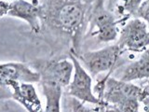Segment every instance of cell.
<instances>
[{"label":"cell","instance_id":"1","mask_svg":"<svg viewBox=\"0 0 149 112\" xmlns=\"http://www.w3.org/2000/svg\"><path fill=\"white\" fill-rule=\"evenodd\" d=\"M90 12L87 4L82 0H49L43 5L42 23L72 39L74 55L79 53V46L88 22Z\"/></svg>","mask_w":149,"mask_h":112},{"label":"cell","instance_id":"2","mask_svg":"<svg viewBox=\"0 0 149 112\" xmlns=\"http://www.w3.org/2000/svg\"><path fill=\"white\" fill-rule=\"evenodd\" d=\"M93 92H97L98 97L104 102V106H119L130 100L142 101L149 94L148 88L139 87L132 82L110 77L109 74L104 79L97 83Z\"/></svg>","mask_w":149,"mask_h":112},{"label":"cell","instance_id":"3","mask_svg":"<svg viewBox=\"0 0 149 112\" xmlns=\"http://www.w3.org/2000/svg\"><path fill=\"white\" fill-rule=\"evenodd\" d=\"M118 21L105 7L104 0H96L88 17V34L99 42L108 43L118 39Z\"/></svg>","mask_w":149,"mask_h":112},{"label":"cell","instance_id":"4","mask_svg":"<svg viewBox=\"0 0 149 112\" xmlns=\"http://www.w3.org/2000/svg\"><path fill=\"white\" fill-rule=\"evenodd\" d=\"M123 52L119 47L114 44L96 50H88L76 55L80 64L91 77L99 76L105 72H113Z\"/></svg>","mask_w":149,"mask_h":112},{"label":"cell","instance_id":"5","mask_svg":"<svg viewBox=\"0 0 149 112\" xmlns=\"http://www.w3.org/2000/svg\"><path fill=\"white\" fill-rule=\"evenodd\" d=\"M69 58L74 64V72L71 82L66 87L67 95L79 100L85 104H91L104 106L99 97L94 94L92 89V77L77 58L72 51L69 52Z\"/></svg>","mask_w":149,"mask_h":112},{"label":"cell","instance_id":"6","mask_svg":"<svg viewBox=\"0 0 149 112\" xmlns=\"http://www.w3.org/2000/svg\"><path fill=\"white\" fill-rule=\"evenodd\" d=\"M116 45L122 52H143L149 49V26L139 17L129 20L119 32Z\"/></svg>","mask_w":149,"mask_h":112},{"label":"cell","instance_id":"7","mask_svg":"<svg viewBox=\"0 0 149 112\" xmlns=\"http://www.w3.org/2000/svg\"><path fill=\"white\" fill-rule=\"evenodd\" d=\"M31 65L40 75L39 83L55 84L61 86L64 90L71 82L74 64L70 58L61 60H38Z\"/></svg>","mask_w":149,"mask_h":112},{"label":"cell","instance_id":"8","mask_svg":"<svg viewBox=\"0 0 149 112\" xmlns=\"http://www.w3.org/2000/svg\"><path fill=\"white\" fill-rule=\"evenodd\" d=\"M0 90L8 92V96L19 103L27 112H44L42 102L33 83L11 81Z\"/></svg>","mask_w":149,"mask_h":112},{"label":"cell","instance_id":"9","mask_svg":"<svg viewBox=\"0 0 149 112\" xmlns=\"http://www.w3.org/2000/svg\"><path fill=\"white\" fill-rule=\"evenodd\" d=\"M8 16L24 21L35 34H38L42 28L43 19V5L38 1L28 0H14L10 2Z\"/></svg>","mask_w":149,"mask_h":112},{"label":"cell","instance_id":"10","mask_svg":"<svg viewBox=\"0 0 149 112\" xmlns=\"http://www.w3.org/2000/svg\"><path fill=\"white\" fill-rule=\"evenodd\" d=\"M11 81L39 83L40 75L30 64L24 63H0V88L6 87Z\"/></svg>","mask_w":149,"mask_h":112},{"label":"cell","instance_id":"11","mask_svg":"<svg viewBox=\"0 0 149 112\" xmlns=\"http://www.w3.org/2000/svg\"><path fill=\"white\" fill-rule=\"evenodd\" d=\"M115 78L128 82L149 78V49L143 51L137 60L121 68Z\"/></svg>","mask_w":149,"mask_h":112},{"label":"cell","instance_id":"12","mask_svg":"<svg viewBox=\"0 0 149 112\" xmlns=\"http://www.w3.org/2000/svg\"><path fill=\"white\" fill-rule=\"evenodd\" d=\"M39 84L46 100L44 112H62L61 102H62L63 89L59 85H55V84Z\"/></svg>","mask_w":149,"mask_h":112},{"label":"cell","instance_id":"13","mask_svg":"<svg viewBox=\"0 0 149 112\" xmlns=\"http://www.w3.org/2000/svg\"><path fill=\"white\" fill-rule=\"evenodd\" d=\"M65 105L67 106L69 112H98L96 109L86 106L85 103H82L71 96H68L66 98Z\"/></svg>","mask_w":149,"mask_h":112},{"label":"cell","instance_id":"14","mask_svg":"<svg viewBox=\"0 0 149 112\" xmlns=\"http://www.w3.org/2000/svg\"><path fill=\"white\" fill-rule=\"evenodd\" d=\"M146 0H124L123 9L128 15H136L139 8Z\"/></svg>","mask_w":149,"mask_h":112},{"label":"cell","instance_id":"15","mask_svg":"<svg viewBox=\"0 0 149 112\" xmlns=\"http://www.w3.org/2000/svg\"><path fill=\"white\" fill-rule=\"evenodd\" d=\"M135 17H139L143 19V21H146V23L149 26V8H143V7H140L138 11L136 12V15Z\"/></svg>","mask_w":149,"mask_h":112},{"label":"cell","instance_id":"16","mask_svg":"<svg viewBox=\"0 0 149 112\" xmlns=\"http://www.w3.org/2000/svg\"><path fill=\"white\" fill-rule=\"evenodd\" d=\"M9 7H10V2L7 0H0V18L8 15Z\"/></svg>","mask_w":149,"mask_h":112},{"label":"cell","instance_id":"17","mask_svg":"<svg viewBox=\"0 0 149 112\" xmlns=\"http://www.w3.org/2000/svg\"><path fill=\"white\" fill-rule=\"evenodd\" d=\"M120 1V0H107L106 3V8L109 9L110 11H112L115 8V7L118 5V3Z\"/></svg>","mask_w":149,"mask_h":112},{"label":"cell","instance_id":"18","mask_svg":"<svg viewBox=\"0 0 149 112\" xmlns=\"http://www.w3.org/2000/svg\"><path fill=\"white\" fill-rule=\"evenodd\" d=\"M143 104V112H149V94L142 101Z\"/></svg>","mask_w":149,"mask_h":112},{"label":"cell","instance_id":"19","mask_svg":"<svg viewBox=\"0 0 149 112\" xmlns=\"http://www.w3.org/2000/svg\"><path fill=\"white\" fill-rule=\"evenodd\" d=\"M141 7L143 8H149V0H146L142 5H141Z\"/></svg>","mask_w":149,"mask_h":112},{"label":"cell","instance_id":"20","mask_svg":"<svg viewBox=\"0 0 149 112\" xmlns=\"http://www.w3.org/2000/svg\"><path fill=\"white\" fill-rule=\"evenodd\" d=\"M7 1H8V0H7ZM9 1H11V2H12V1H14V0H9Z\"/></svg>","mask_w":149,"mask_h":112}]
</instances>
